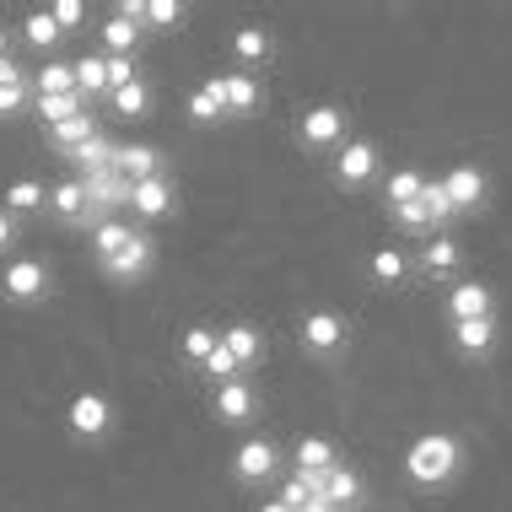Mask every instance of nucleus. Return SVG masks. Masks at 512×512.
<instances>
[{
    "mask_svg": "<svg viewBox=\"0 0 512 512\" xmlns=\"http://www.w3.org/2000/svg\"><path fill=\"white\" fill-rule=\"evenodd\" d=\"M103 71H108V92L141 81V71H135V54H103ZM108 92H103V98H108Z\"/></svg>",
    "mask_w": 512,
    "mask_h": 512,
    "instance_id": "37",
    "label": "nucleus"
},
{
    "mask_svg": "<svg viewBox=\"0 0 512 512\" xmlns=\"http://www.w3.org/2000/svg\"><path fill=\"white\" fill-rule=\"evenodd\" d=\"M421 205L432 211V221L442 227V221H453V205H448V195H442V184L437 178H426V189H421Z\"/></svg>",
    "mask_w": 512,
    "mask_h": 512,
    "instance_id": "42",
    "label": "nucleus"
},
{
    "mask_svg": "<svg viewBox=\"0 0 512 512\" xmlns=\"http://www.w3.org/2000/svg\"><path fill=\"white\" fill-rule=\"evenodd\" d=\"M173 200H178V189H173V178H168V173L130 184V211L141 216V221H162V216L173 211Z\"/></svg>",
    "mask_w": 512,
    "mask_h": 512,
    "instance_id": "12",
    "label": "nucleus"
},
{
    "mask_svg": "<svg viewBox=\"0 0 512 512\" xmlns=\"http://www.w3.org/2000/svg\"><path fill=\"white\" fill-rule=\"evenodd\" d=\"M442 184V195H448V205H453V216H464V211H480L486 205V173L475 168V162H459V168H448L437 178Z\"/></svg>",
    "mask_w": 512,
    "mask_h": 512,
    "instance_id": "5",
    "label": "nucleus"
},
{
    "mask_svg": "<svg viewBox=\"0 0 512 512\" xmlns=\"http://www.w3.org/2000/svg\"><path fill=\"white\" fill-rule=\"evenodd\" d=\"M442 308H448V324H464V318H496V292L486 281H459Z\"/></svg>",
    "mask_w": 512,
    "mask_h": 512,
    "instance_id": "11",
    "label": "nucleus"
},
{
    "mask_svg": "<svg viewBox=\"0 0 512 512\" xmlns=\"http://www.w3.org/2000/svg\"><path fill=\"white\" fill-rule=\"evenodd\" d=\"M459 265H464V248L453 243V238H432V243L421 248V270H426V275H437V281L459 275Z\"/></svg>",
    "mask_w": 512,
    "mask_h": 512,
    "instance_id": "19",
    "label": "nucleus"
},
{
    "mask_svg": "<svg viewBox=\"0 0 512 512\" xmlns=\"http://www.w3.org/2000/svg\"><path fill=\"white\" fill-rule=\"evenodd\" d=\"M71 71H76V92H81V98H103V92H108L103 54H81V60L71 65Z\"/></svg>",
    "mask_w": 512,
    "mask_h": 512,
    "instance_id": "30",
    "label": "nucleus"
},
{
    "mask_svg": "<svg viewBox=\"0 0 512 512\" xmlns=\"http://www.w3.org/2000/svg\"><path fill=\"white\" fill-rule=\"evenodd\" d=\"M151 259H157V243H151L146 232H130V243H124L114 259H103L98 270L108 275V281H119V286H135V281H146Z\"/></svg>",
    "mask_w": 512,
    "mask_h": 512,
    "instance_id": "4",
    "label": "nucleus"
},
{
    "mask_svg": "<svg viewBox=\"0 0 512 512\" xmlns=\"http://www.w3.org/2000/svg\"><path fill=\"white\" fill-rule=\"evenodd\" d=\"M211 410H216V421H221V426H248V421L259 415V394H254V383H248V378L221 383V389L211 394Z\"/></svg>",
    "mask_w": 512,
    "mask_h": 512,
    "instance_id": "8",
    "label": "nucleus"
},
{
    "mask_svg": "<svg viewBox=\"0 0 512 512\" xmlns=\"http://www.w3.org/2000/svg\"><path fill=\"white\" fill-rule=\"evenodd\" d=\"M259 103H265L259 76H248V71H227V76H221V108H227V119L259 114Z\"/></svg>",
    "mask_w": 512,
    "mask_h": 512,
    "instance_id": "13",
    "label": "nucleus"
},
{
    "mask_svg": "<svg viewBox=\"0 0 512 512\" xmlns=\"http://www.w3.org/2000/svg\"><path fill=\"white\" fill-rule=\"evenodd\" d=\"M340 448L329 437H302L297 442V475H318V469H335Z\"/></svg>",
    "mask_w": 512,
    "mask_h": 512,
    "instance_id": "23",
    "label": "nucleus"
},
{
    "mask_svg": "<svg viewBox=\"0 0 512 512\" xmlns=\"http://www.w3.org/2000/svg\"><path fill=\"white\" fill-rule=\"evenodd\" d=\"M0 60H6V27H0Z\"/></svg>",
    "mask_w": 512,
    "mask_h": 512,
    "instance_id": "47",
    "label": "nucleus"
},
{
    "mask_svg": "<svg viewBox=\"0 0 512 512\" xmlns=\"http://www.w3.org/2000/svg\"><path fill=\"white\" fill-rule=\"evenodd\" d=\"M49 211L60 216V221H71V227H81V221H87V184H81V178L54 184L49 189Z\"/></svg>",
    "mask_w": 512,
    "mask_h": 512,
    "instance_id": "18",
    "label": "nucleus"
},
{
    "mask_svg": "<svg viewBox=\"0 0 512 512\" xmlns=\"http://www.w3.org/2000/svg\"><path fill=\"white\" fill-rule=\"evenodd\" d=\"M259 512H292V507H286V502H265V507H259Z\"/></svg>",
    "mask_w": 512,
    "mask_h": 512,
    "instance_id": "46",
    "label": "nucleus"
},
{
    "mask_svg": "<svg viewBox=\"0 0 512 512\" xmlns=\"http://www.w3.org/2000/svg\"><path fill=\"white\" fill-rule=\"evenodd\" d=\"M108 108H114L119 119H146L151 114V87L146 81H130V87L108 92Z\"/></svg>",
    "mask_w": 512,
    "mask_h": 512,
    "instance_id": "26",
    "label": "nucleus"
},
{
    "mask_svg": "<svg viewBox=\"0 0 512 512\" xmlns=\"http://www.w3.org/2000/svg\"><path fill=\"white\" fill-rule=\"evenodd\" d=\"M302 512H340V507L329 502V496H308V507H302Z\"/></svg>",
    "mask_w": 512,
    "mask_h": 512,
    "instance_id": "45",
    "label": "nucleus"
},
{
    "mask_svg": "<svg viewBox=\"0 0 512 512\" xmlns=\"http://www.w3.org/2000/svg\"><path fill=\"white\" fill-rule=\"evenodd\" d=\"M270 33H265V27H238V33H232V54H238V65H243V71L248 76H254V65H265L270 60Z\"/></svg>",
    "mask_w": 512,
    "mask_h": 512,
    "instance_id": "20",
    "label": "nucleus"
},
{
    "mask_svg": "<svg viewBox=\"0 0 512 512\" xmlns=\"http://www.w3.org/2000/svg\"><path fill=\"white\" fill-rule=\"evenodd\" d=\"M297 141L308 146V151H329V146H345V108L335 103H318L302 114L297 124Z\"/></svg>",
    "mask_w": 512,
    "mask_h": 512,
    "instance_id": "6",
    "label": "nucleus"
},
{
    "mask_svg": "<svg viewBox=\"0 0 512 512\" xmlns=\"http://www.w3.org/2000/svg\"><path fill=\"white\" fill-rule=\"evenodd\" d=\"M98 38H103V54H135V49H141V27L124 22V17H108L98 27Z\"/></svg>",
    "mask_w": 512,
    "mask_h": 512,
    "instance_id": "27",
    "label": "nucleus"
},
{
    "mask_svg": "<svg viewBox=\"0 0 512 512\" xmlns=\"http://www.w3.org/2000/svg\"><path fill=\"white\" fill-rule=\"evenodd\" d=\"M189 119H195V124H216V119H227V108H221V76L200 81V87L189 92Z\"/></svg>",
    "mask_w": 512,
    "mask_h": 512,
    "instance_id": "24",
    "label": "nucleus"
},
{
    "mask_svg": "<svg viewBox=\"0 0 512 512\" xmlns=\"http://www.w3.org/2000/svg\"><path fill=\"white\" fill-rule=\"evenodd\" d=\"M44 200H49V189L38 184V178H17V184H6V211H11V216H27V211H38Z\"/></svg>",
    "mask_w": 512,
    "mask_h": 512,
    "instance_id": "32",
    "label": "nucleus"
},
{
    "mask_svg": "<svg viewBox=\"0 0 512 512\" xmlns=\"http://www.w3.org/2000/svg\"><path fill=\"white\" fill-rule=\"evenodd\" d=\"M178 351H184V362H205V356L216 351V329L211 324H195V329H184V345H178Z\"/></svg>",
    "mask_w": 512,
    "mask_h": 512,
    "instance_id": "36",
    "label": "nucleus"
},
{
    "mask_svg": "<svg viewBox=\"0 0 512 512\" xmlns=\"http://www.w3.org/2000/svg\"><path fill=\"white\" fill-rule=\"evenodd\" d=\"M27 92H33V81H27V76H11V81H0V119L22 114Z\"/></svg>",
    "mask_w": 512,
    "mask_h": 512,
    "instance_id": "39",
    "label": "nucleus"
},
{
    "mask_svg": "<svg viewBox=\"0 0 512 512\" xmlns=\"http://www.w3.org/2000/svg\"><path fill=\"white\" fill-rule=\"evenodd\" d=\"M71 162H76V178L114 168V141H108V135H92L87 146H76V151H71Z\"/></svg>",
    "mask_w": 512,
    "mask_h": 512,
    "instance_id": "25",
    "label": "nucleus"
},
{
    "mask_svg": "<svg viewBox=\"0 0 512 512\" xmlns=\"http://www.w3.org/2000/svg\"><path fill=\"white\" fill-rule=\"evenodd\" d=\"M405 270H410V259L399 254V248H378V254L367 259V275L378 286H399V281H405Z\"/></svg>",
    "mask_w": 512,
    "mask_h": 512,
    "instance_id": "31",
    "label": "nucleus"
},
{
    "mask_svg": "<svg viewBox=\"0 0 512 512\" xmlns=\"http://www.w3.org/2000/svg\"><path fill=\"white\" fill-rule=\"evenodd\" d=\"M453 329V351L469 356V362H486L496 351V318H464V324H448Z\"/></svg>",
    "mask_w": 512,
    "mask_h": 512,
    "instance_id": "14",
    "label": "nucleus"
},
{
    "mask_svg": "<svg viewBox=\"0 0 512 512\" xmlns=\"http://www.w3.org/2000/svg\"><path fill=\"white\" fill-rule=\"evenodd\" d=\"M216 335H221V345L232 351L238 367H254L259 356H265V335H259L254 324H227V329H216Z\"/></svg>",
    "mask_w": 512,
    "mask_h": 512,
    "instance_id": "17",
    "label": "nucleus"
},
{
    "mask_svg": "<svg viewBox=\"0 0 512 512\" xmlns=\"http://www.w3.org/2000/svg\"><path fill=\"white\" fill-rule=\"evenodd\" d=\"M200 372H211V378H216V389H221V383H232V378H243V367L232 362V351L221 345V335H216V351L200 362Z\"/></svg>",
    "mask_w": 512,
    "mask_h": 512,
    "instance_id": "38",
    "label": "nucleus"
},
{
    "mask_svg": "<svg viewBox=\"0 0 512 512\" xmlns=\"http://www.w3.org/2000/svg\"><path fill=\"white\" fill-rule=\"evenodd\" d=\"M49 17H54V27H60V33H71V27L87 22V6H81V0H54Z\"/></svg>",
    "mask_w": 512,
    "mask_h": 512,
    "instance_id": "41",
    "label": "nucleus"
},
{
    "mask_svg": "<svg viewBox=\"0 0 512 512\" xmlns=\"http://www.w3.org/2000/svg\"><path fill=\"white\" fill-rule=\"evenodd\" d=\"M459 464H464V442L453 432H421L405 448V475L415 480V486H426V491L448 486V480L459 475Z\"/></svg>",
    "mask_w": 512,
    "mask_h": 512,
    "instance_id": "1",
    "label": "nucleus"
},
{
    "mask_svg": "<svg viewBox=\"0 0 512 512\" xmlns=\"http://www.w3.org/2000/svg\"><path fill=\"white\" fill-rule=\"evenodd\" d=\"M114 173L124 178V184H141V178H157L168 168H162L157 146H114Z\"/></svg>",
    "mask_w": 512,
    "mask_h": 512,
    "instance_id": "16",
    "label": "nucleus"
},
{
    "mask_svg": "<svg viewBox=\"0 0 512 512\" xmlns=\"http://www.w3.org/2000/svg\"><path fill=\"white\" fill-rule=\"evenodd\" d=\"M33 92L38 98H65V92H76V71L65 60H49L44 71L33 76Z\"/></svg>",
    "mask_w": 512,
    "mask_h": 512,
    "instance_id": "28",
    "label": "nucleus"
},
{
    "mask_svg": "<svg viewBox=\"0 0 512 512\" xmlns=\"http://www.w3.org/2000/svg\"><path fill=\"white\" fill-rule=\"evenodd\" d=\"M297 340L308 356H340L345 340H351V324H345V313H335V308H308L297 324Z\"/></svg>",
    "mask_w": 512,
    "mask_h": 512,
    "instance_id": "3",
    "label": "nucleus"
},
{
    "mask_svg": "<svg viewBox=\"0 0 512 512\" xmlns=\"http://www.w3.org/2000/svg\"><path fill=\"white\" fill-rule=\"evenodd\" d=\"M130 221H119V216H103V221H92V254H98V265L103 259H114L124 243H130Z\"/></svg>",
    "mask_w": 512,
    "mask_h": 512,
    "instance_id": "22",
    "label": "nucleus"
},
{
    "mask_svg": "<svg viewBox=\"0 0 512 512\" xmlns=\"http://www.w3.org/2000/svg\"><path fill=\"white\" fill-rule=\"evenodd\" d=\"M378 178V146L372 141H345L340 157H335V184L340 189H362Z\"/></svg>",
    "mask_w": 512,
    "mask_h": 512,
    "instance_id": "9",
    "label": "nucleus"
},
{
    "mask_svg": "<svg viewBox=\"0 0 512 512\" xmlns=\"http://www.w3.org/2000/svg\"><path fill=\"white\" fill-rule=\"evenodd\" d=\"M65 421H71V432L81 442H98L108 437V426H114V405H108V394H76L71 399V410H65Z\"/></svg>",
    "mask_w": 512,
    "mask_h": 512,
    "instance_id": "7",
    "label": "nucleus"
},
{
    "mask_svg": "<svg viewBox=\"0 0 512 512\" xmlns=\"http://www.w3.org/2000/svg\"><path fill=\"white\" fill-rule=\"evenodd\" d=\"M22 38H27L33 49H54V44H60V27H54L49 11H33V17L22 22Z\"/></svg>",
    "mask_w": 512,
    "mask_h": 512,
    "instance_id": "35",
    "label": "nucleus"
},
{
    "mask_svg": "<svg viewBox=\"0 0 512 512\" xmlns=\"http://www.w3.org/2000/svg\"><path fill=\"white\" fill-rule=\"evenodd\" d=\"M11 248H17V216L0 211V254H11Z\"/></svg>",
    "mask_w": 512,
    "mask_h": 512,
    "instance_id": "44",
    "label": "nucleus"
},
{
    "mask_svg": "<svg viewBox=\"0 0 512 512\" xmlns=\"http://www.w3.org/2000/svg\"><path fill=\"white\" fill-rule=\"evenodd\" d=\"M92 135H103V130H98V119H92V114H76V119L54 124V130H49V146L60 151V157H71V151H76V146H87Z\"/></svg>",
    "mask_w": 512,
    "mask_h": 512,
    "instance_id": "21",
    "label": "nucleus"
},
{
    "mask_svg": "<svg viewBox=\"0 0 512 512\" xmlns=\"http://www.w3.org/2000/svg\"><path fill=\"white\" fill-rule=\"evenodd\" d=\"M141 22H151V27H178L184 22V6L178 0H146V17Z\"/></svg>",
    "mask_w": 512,
    "mask_h": 512,
    "instance_id": "40",
    "label": "nucleus"
},
{
    "mask_svg": "<svg viewBox=\"0 0 512 512\" xmlns=\"http://www.w3.org/2000/svg\"><path fill=\"white\" fill-rule=\"evenodd\" d=\"M308 475H286L281 480V496H275V502H286V507H292V512H302V507H308Z\"/></svg>",
    "mask_w": 512,
    "mask_h": 512,
    "instance_id": "43",
    "label": "nucleus"
},
{
    "mask_svg": "<svg viewBox=\"0 0 512 512\" xmlns=\"http://www.w3.org/2000/svg\"><path fill=\"white\" fill-rule=\"evenodd\" d=\"M421 189H426L421 168H394L389 184H383V200H389V205H410V200H421Z\"/></svg>",
    "mask_w": 512,
    "mask_h": 512,
    "instance_id": "29",
    "label": "nucleus"
},
{
    "mask_svg": "<svg viewBox=\"0 0 512 512\" xmlns=\"http://www.w3.org/2000/svg\"><path fill=\"white\" fill-rule=\"evenodd\" d=\"M389 216L410 232V238H437V221H432V211H426L421 200H410V205H389Z\"/></svg>",
    "mask_w": 512,
    "mask_h": 512,
    "instance_id": "33",
    "label": "nucleus"
},
{
    "mask_svg": "<svg viewBox=\"0 0 512 512\" xmlns=\"http://www.w3.org/2000/svg\"><path fill=\"white\" fill-rule=\"evenodd\" d=\"M318 496H329L340 512H351V507H362V496H367V480L356 475V469H345V464H335V469H324L318 475Z\"/></svg>",
    "mask_w": 512,
    "mask_h": 512,
    "instance_id": "15",
    "label": "nucleus"
},
{
    "mask_svg": "<svg viewBox=\"0 0 512 512\" xmlns=\"http://www.w3.org/2000/svg\"><path fill=\"white\" fill-rule=\"evenodd\" d=\"M49 292H54L49 259H38V254L6 259V270H0V297H6V302H44Z\"/></svg>",
    "mask_w": 512,
    "mask_h": 512,
    "instance_id": "2",
    "label": "nucleus"
},
{
    "mask_svg": "<svg viewBox=\"0 0 512 512\" xmlns=\"http://www.w3.org/2000/svg\"><path fill=\"white\" fill-rule=\"evenodd\" d=\"M275 459H281V448H275L270 437H243V448L232 453V475H238L243 486H259V480L275 475Z\"/></svg>",
    "mask_w": 512,
    "mask_h": 512,
    "instance_id": "10",
    "label": "nucleus"
},
{
    "mask_svg": "<svg viewBox=\"0 0 512 512\" xmlns=\"http://www.w3.org/2000/svg\"><path fill=\"white\" fill-rule=\"evenodd\" d=\"M38 114H44V119H49V130H54V124L87 114V98H81V92H65V98H38Z\"/></svg>",
    "mask_w": 512,
    "mask_h": 512,
    "instance_id": "34",
    "label": "nucleus"
}]
</instances>
